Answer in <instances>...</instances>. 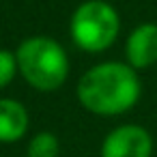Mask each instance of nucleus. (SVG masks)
<instances>
[{
	"instance_id": "obj_6",
	"label": "nucleus",
	"mask_w": 157,
	"mask_h": 157,
	"mask_svg": "<svg viewBox=\"0 0 157 157\" xmlns=\"http://www.w3.org/2000/svg\"><path fill=\"white\" fill-rule=\"evenodd\" d=\"M28 108L13 97H0V144L20 142L28 133Z\"/></svg>"
},
{
	"instance_id": "obj_7",
	"label": "nucleus",
	"mask_w": 157,
	"mask_h": 157,
	"mask_svg": "<svg viewBox=\"0 0 157 157\" xmlns=\"http://www.w3.org/2000/svg\"><path fill=\"white\" fill-rule=\"evenodd\" d=\"M60 140L54 131H37L26 146V157H58Z\"/></svg>"
},
{
	"instance_id": "obj_1",
	"label": "nucleus",
	"mask_w": 157,
	"mask_h": 157,
	"mask_svg": "<svg viewBox=\"0 0 157 157\" xmlns=\"http://www.w3.org/2000/svg\"><path fill=\"white\" fill-rule=\"evenodd\" d=\"M142 82L125 60H103L86 69L78 84V103L95 116H121L136 108Z\"/></svg>"
},
{
	"instance_id": "obj_8",
	"label": "nucleus",
	"mask_w": 157,
	"mask_h": 157,
	"mask_svg": "<svg viewBox=\"0 0 157 157\" xmlns=\"http://www.w3.org/2000/svg\"><path fill=\"white\" fill-rule=\"evenodd\" d=\"M17 73V60H15V52L0 48V90H5Z\"/></svg>"
},
{
	"instance_id": "obj_2",
	"label": "nucleus",
	"mask_w": 157,
	"mask_h": 157,
	"mask_svg": "<svg viewBox=\"0 0 157 157\" xmlns=\"http://www.w3.org/2000/svg\"><path fill=\"white\" fill-rule=\"evenodd\" d=\"M17 73L39 93H54L69 78V56L63 43L45 35H33L15 48Z\"/></svg>"
},
{
	"instance_id": "obj_5",
	"label": "nucleus",
	"mask_w": 157,
	"mask_h": 157,
	"mask_svg": "<svg viewBox=\"0 0 157 157\" xmlns=\"http://www.w3.org/2000/svg\"><path fill=\"white\" fill-rule=\"evenodd\" d=\"M125 63L138 73L157 65V24L142 22L127 35Z\"/></svg>"
},
{
	"instance_id": "obj_3",
	"label": "nucleus",
	"mask_w": 157,
	"mask_h": 157,
	"mask_svg": "<svg viewBox=\"0 0 157 157\" xmlns=\"http://www.w3.org/2000/svg\"><path fill=\"white\" fill-rule=\"evenodd\" d=\"M121 35V15L108 0H84L69 17L71 43L86 54L110 50Z\"/></svg>"
},
{
	"instance_id": "obj_4",
	"label": "nucleus",
	"mask_w": 157,
	"mask_h": 157,
	"mask_svg": "<svg viewBox=\"0 0 157 157\" xmlns=\"http://www.w3.org/2000/svg\"><path fill=\"white\" fill-rule=\"evenodd\" d=\"M153 136L146 127L125 123L108 131L101 142L99 157H153Z\"/></svg>"
}]
</instances>
